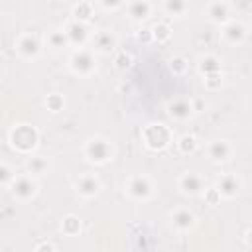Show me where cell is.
<instances>
[{
  "mask_svg": "<svg viewBox=\"0 0 252 252\" xmlns=\"http://www.w3.org/2000/svg\"><path fill=\"white\" fill-rule=\"evenodd\" d=\"M8 142L10 146L20 152V154H32L37 144H39V132L35 126L32 124H26V122H20L16 126L10 128L8 132Z\"/></svg>",
  "mask_w": 252,
  "mask_h": 252,
  "instance_id": "obj_1",
  "label": "cell"
},
{
  "mask_svg": "<svg viewBox=\"0 0 252 252\" xmlns=\"http://www.w3.org/2000/svg\"><path fill=\"white\" fill-rule=\"evenodd\" d=\"M142 142L152 152H161L171 142V130L161 122H150L142 128Z\"/></svg>",
  "mask_w": 252,
  "mask_h": 252,
  "instance_id": "obj_2",
  "label": "cell"
},
{
  "mask_svg": "<svg viewBox=\"0 0 252 252\" xmlns=\"http://www.w3.org/2000/svg\"><path fill=\"white\" fill-rule=\"evenodd\" d=\"M83 154L89 161L96 163V165H104L112 159L114 156V146L110 140L106 138H100V136H94L91 140H87L85 148H83Z\"/></svg>",
  "mask_w": 252,
  "mask_h": 252,
  "instance_id": "obj_3",
  "label": "cell"
},
{
  "mask_svg": "<svg viewBox=\"0 0 252 252\" xmlns=\"http://www.w3.org/2000/svg\"><path fill=\"white\" fill-rule=\"evenodd\" d=\"M69 67L75 75H81V77H89L91 73L96 71V57H94V51L93 49H87V47H81V49H75L69 57Z\"/></svg>",
  "mask_w": 252,
  "mask_h": 252,
  "instance_id": "obj_4",
  "label": "cell"
},
{
  "mask_svg": "<svg viewBox=\"0 0 252 252\" xmlns=\"http://www.w3.org/2000/svg\"><path fill=\"white\" fill-rule=\"evenodd\" d=\"M124 191L130 199L136 201H148L154 195V183L148 175H132L124 183Z\"/></svg>",
  "mask_w": 252,
  "mask_h": 252,
  "instance_id": "obj_5",
  "label": "cell"
},
{
  "mask_svg": "<svg viewBox=\"0 0 252 252\" xmlns=\"http://www.w3.org/2000/svg\"><path fill=\"white\" fill-rule=\"evenodd\" d=\"M10 191L18 201H30L37 193V183L32 175H16L10 183Z\"/></svg>",
  "mask_w": 252,
  "mask_h": 252,
  "instance_id": "obj_6",
  "label": "cell"
},
{
  "mask_svg": "<svg viewBox=\"0 0 252 252\" xmlns=\"http://www.w3.org/2000/svg\"><path fill=\"white\" fill-rule=\"evenodd\" d=\"M16 51L24 57V59H35L39 53H41V41L37 39L35 33H22L18 39H16Z\"/></svg>",
  "mask_w": 252,
  "mask_h": 252,
  "instance_id": "obj_7",
  "label": "cell"
},
{
  "mask_svg": "<svg viewBox=\"0 0 252 252\" xmlns=\"http://www.w3.org/2000/svg\"><path fill=\"white\" fill-rule=\"evenodd\" d=\"M63 30H65V33H67L69 45H75V49H81V47L91 39V32H89V26H87V24H81V22L71 20Z\"/></svg>",
  "mask_w": 252,
  "mask_h": 252,
  "instance_id": "obj_8",
  "label": "cell"
},
{
  "mask_svg": "<svg viewBox=\"0 0 252 252\" xmlns=\"http://www.w3.org/2000/svg\"><path fill=\"white\" fill-rule=\"evenodd\" d=\"M75 187H77L79 195L85 197V199H91V197L98 195V191L102 189L100 179L94 173H83V175H79V179L75 181Z\"/></svg>",
  "mask_w": 252,
  "mask_h": 252,
  "instance_id": "obj_9",
  "label": "cell"
},
{
  "mask_svg": "<svg viewBox=\"0 0 252 252\" xmlns=\"http://www.w3.org/2000/svg\"><path fill=\"white\" fill-rule=\"evenodd\" d=\"M179 189H181V193H185L189 197H195V195H201L205 191V181L199 173L187 171L179 177Z\"/></svg>",
  "mask_w": 252,
  "mask_h": 252,
  "instance_id": "obj_10",
  "label": "cell"
},
{
  "mask_svg": "<svg viewBox=\"0 0 252 252\" xmlns=\"http://www.w3.org/2000/svg\"><path fill=\"white\" fill-rule=\"evenodd\" d=\"M91 41H93V51H96V53H110V51H114V47L118 43L116 35L108 30L94 32L91 35Z\"/></svg>",
  "mask_w": 252,
  "mask_h": 252,
  "instance_id": "obj_11",
  "label": "cell"
},
{
  "mask_svg": "<svg viewBox=\"0 0 252 252\" xmlns=\"http://www.w3.org/2000/svg\"><path fill=\"white\" fill-rule=\"evenodd\" d=\"M230 8H232L230 2H209L205 10H207V16L211 18V22L224 26L226 22L232 20L230 18Z\"/></svg>",
  "mask_w": 252,
  "mask_h": 252,
  "instance_id": "obj_12",
  "label": "cell"
},
{
  "mask_svg": "<svg viewBox=\"0 0 252 252\" xmlns=\"http://www.w3.org/2000/svg\"><path fill=\"white\" fill-rule=\"evenodd\" d=\"M193 112H195V110H193V102L187 100V98H173V100L167 102V114H169L173 120L183 122V120H187Z\"/></svg>",
  "mask_w": 252,
  "mask_h": 252,
  "instance_id": "obj_13",
  "label": "cell"
},
{
  "mask_svg": "<svg viewBox=\"0 0 252 252\" xmlns=\"http://www.w3.org/2000/svg\"><path fill=\"white\" fill-rule=\"evenodd\" d=\"M215 189L220 193V197H234L240 191V179L234 173H222L217 179Z\"/></svg>",
  "mask_w": 252,
  "mask_h": 252,
  "instance_id": "obj_14",
  "label": "cell"
},
{
  "mask_svg": "<svg viewBox=\"0 0 252 252\" xmlns=\"http://www.w3.org/2000/svg\"><path fill=\"white\" fill-rule=\"evenodd\" d=\"M154 4L152 2H146V0H136V2H124V10L126 14L130 16V20L134 22H142L150 16Z\"/></svg>",
  "mask_w": 252,
  "mask_h": 252,
  "instance_id": "obj_15",
  "label": "cell"
},
{
  "mask_svg": "<svg viewBox=\"0 0 252 252\" xmlns=\"http://www.w3.org/2000/svg\"><path fill=\"white\" fill-rule=\"evenodd\" d=\"M222 37L228 41V43H240L244 37H246V26L238 20H230L222 26Z\"/></svg>",
  "mask_w": 252,
  "mask_h": 252,
  "instance_id": "obj_16",
  "label": "cell"
},
{
  "mask_svg": "<svg viewBox=\"0 0 252 252\" xmlns=\"http://www.w3.org/2000/svg\"><path fill=\"white\" fill-rule=\"evenodd\" d=\"M169 219H171V224H173L177 230H181V232L193 228V224H195V215H193L189 209H183V207L171 211Z\"/></svg>",
  "mask_w": 252,
  "mask_h": 252,
  "instance_id": "obj_17",
  "label": "cell"
},
{
  "mask_svg": "<svg viewBox=\"0 0 252 252\" xmlns=\"http://www.w3.org/2000/svg\"><path fill=\"white\" fill-rule=\"evenodd\" d=\"M230 152H232V148H230V144L226 140H215V142L209 144V158L213 161H224V159H228L230 158Z\"/></svg>",
  "mask_w": 252,
  "mask_h": 252,
  "instance_id": "obj_18",
  "label": "cell"
},
{
  "mask_svg": "<svg viewBox=\"0 0 252 252\" xmlns=\"http://www.w3.org/2000/svg\"><path fill=\"white\" fill-rule=\"evenodd\" d=\"M94 8H96V4H94V2H79V4H75V6H73L71 16H73V20H75V22L87 24V22L94 16Z\"/></svg>",
  "mask_w": 252,
  "mask_h": 252,
  "instance_id": "obj_19",
  "label": "cell"
},
{
  "mask_svg": "<svg viewBox=\"0 0 252 252\" xmlns=\"http://www.w3.org/2000/svg\"><path fill=\"white\" fill-rule=\"evenodd\" d=\"M150 30H152V37H154V41H158V43H165V41L171 39V26H169L167 22H163V20L156 22Z\"/></svg>",
  "mask_w": 252,
  "mask_h": 252,
  "instance_id": "obj_20",
  "label": "cell"
},
{
  "mask_svg": "<svg viewBox=\"0 0 252 252\" xmlns=\"http://www.w3.org/2000/svg\"><path fill=\"white\" fill-rule=\"evenodd\" d=\"M199 73L201 75H213V73H220V61H219V57H215V55H205V57H201L199 59Z\"/></svg>",
  "mask_w": 252,
  "mask_h": 252,
  "instance_id": "obj_21",
  "label": "cell"
},
{
  "mask_svg": "<svg viewBox=\"0 0 252 252\" xmlns=\"http://www.w3.org/2000/svg\"><path fill=\"white\" fill-rule=\"evenodd\" d=\"M26 167H28V175H41V173L47 171L49 161H47L43 156H30Z\"/></svg>",
  "mask_w": 252,
  "mask_h": 252,
  "instance_id": "obj_22",
  "label": "cell"
},
{
  "mask_svg": "<svg viewBox=\"0 0 252 252\" xmlns=\"http://www.w3.org/2000/svg\"><path fill=\"white\" fill-rule=\"evenodd\" d=\"M47 45H49L51 49L67 47V45H69V39H67L65 30H63V28H59V30H51V32L47 33Z\"/></svg>",
  "mask_w": 252,
  "mask_h": 252,
  "instance_id": "obj_23",
  "label": "cell"
},
{
  "mask_svg": "<svg viewBox=\"0 0 252 252\" xmlns=\"http://www.w3.org/2000/svg\"><path fill=\"white\" fill-rule=\"evenodd\" d=\"M81 219L77 215H65L63 220H61V230L67 234V236H75L81 232Z\"/></svg>",
  "mask_w": 252,
  "mask_h": 252,
  "instance_id": "obj_24",
  "label": "cell"
},
{
  "mask_svg": "<svg viewBox=\"0 0 252 252\" xmlns=\"http://www.w3.org/2000/svg\"><path fill=\"white\" fill-rule=\"evenodd\" d=\"M161 8L167 16H183L189 10V4L183 2V0H165L161 4Z\"/></svg>",
  "mask_w": 252,
  "mask_h": 252,
  "instance_id": "obj_25",
  "label": "cell"
},
{
  "mask_svg": "<svg viewBox=\"0 0 252 252\" xmlns=\"http://www.w3.org/2000/svg\"><path fill=\"white\" fill-rule=\"evenodd\" d=\"M45 108H47L49 112H53V114L63 112V108H65V96H63L61 93H51V94H47V96H45Z\"/></svg>",
  "mask_w": 252,
  "mask_h": 252,
  "instance_id": "obj_26",
  "label": "cell"
},
{
  "mask_svg": "<svg viewBox=\"0 0 252 252\" xmlns=\"http://www.w3.org/2000/svg\"><path fill=\"white\" fill-rule=\"evenodd\" d=\"M197 148H199V140H197L193 134H183V136L177 140V150H179L181 154H185V156L193 154Z\"/></svg>",
  "mask_w": 252,
  "mask_h": 252,
  "instance_id": "obj_27",
  "label": "cell"
},
{
  "mask_svg": "<svg viewBox=\"0 0 252 252\" xmlns=\"http://www.w3.org/2000/svg\"><path fill=\"white\" fill-rule=\"evenodd\" d=\"M132 55L128 53V51H124V49H120L116 55H114V67L118 69V71H126V69H130L132 67Z\"/></svg>",
  "mask_w": 252,
  "mask_h": 252,
  "instance_id": "obj_28",
  "label": "cell"
},
{
  "mask_svg": "<svg viewBox=\"0 0 252 252\" xmlns=\"http://www.w3.org/2000/svg\"><path fill=\"white\" fill-rule=\"evenodd\" d=\"M169 71L173 73V75H183L185 71H187V59L185 57H171L169 59Z\"/></svg>",
  "mask_w": 252,
  "mask_h": 252,
  "instance_id": "obj_29",
  "label": "cell"
},
{
  "mask_svg": "<svg viewBox=\"0 0 252 252\" xmlns=\"http://www.w3.org/2000/svg\"><path fill=\"white\" fill-rule=\"evenodd\" d=\"M220 83H222V73H213V75H207V77H205V87H207L209 91L219 89Z\"/></svg>",
  "mask_w": 252,
  "mask_h": 252,
  "instance_id": "obj_30",
  "label": "cell"
},
{
  "mask_svg": "<svg viewBox=\"0 0 252 252\" xmlns=\"http://www.w3.org/2000/svg\"><path fill=\"white\" fill-rule=\"evenodd\" d=\"M14 177H16V173L6 163H0V185H10Z\"/></svg>",
  "mask_w": 252,
  "mask_h": 252,
  "instance_id": "obj_31",
  "label": "cell"
},
{
  "mask_svg": "<svg viewBox=\"0 0 252 252\" xmlns=\"http://www.w3.org/2000/svg\"><path fill=\"white\" fill-rule=\"evenodd\" d=\"M201 195L205 197V201H207L209 205H217V203L220 201V193H219L215 187H205V191H203Z\"/></svg>",
  "mask_w": 252,
  "mask_h": 252,
  "instance_id": "obj_32",
  "label": "cell"
},
{
  "mask_svg": "<svg viewBox=\"0 0 252 252\" xmlns=\"http://www.w3.org/2000/svg\"><path fill=\"white\" fill-rule=\"evenodd\" d=\"M136 39H138L140 43H152V41H154V37H152V30H150V28H142V30H138V32H136Z\"/></svg>",
  "mask_w": 252,
  "mask_h": 252,
  "instance_id": "obj_33",
  "label": "cell"
},
{
  "mask_svg": "<svg viewBox=\"0 0 252 252\" xmlns=\"http://www.w3.org/2000/svg\"><path fill=\"white\" fill-rule=\"evenodd\" d=\"M98 6L104 8V10H118V8H124V2H120V0H116V2H106V0H102V2H98Z\"/></svg>",
  "mask_w": 252,
  "mask_h": 252,
  "instance_id": "obj_34",
  "label": "cell"
},
{
  "mask_svg": "<svg viewBox=\"0 0 252 252\" xmlns=\"http://www.w3.org/2000/svg\"><path fill=\"white\" fill-rule=\"evenodd\" d=\"M35 252H57V248L51 242H41L35 246Z\"/></svg>",
  "mask_w": 252,
  "mask_h": 252,
  "instance_id": "obj_35",
  "label": "cell"
}]
</instances>
